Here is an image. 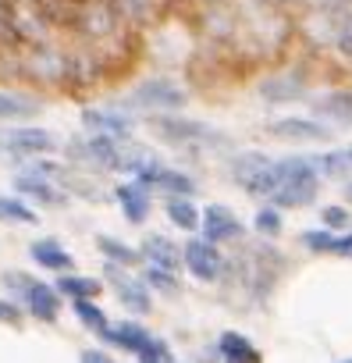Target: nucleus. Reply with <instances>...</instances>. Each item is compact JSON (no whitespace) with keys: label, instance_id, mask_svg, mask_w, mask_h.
<instances>
[{"label":"nucleus","instance_id":"20","mask_svg":"<svg viewBox=\"0 0 352 363\" xmlns=\"http://www.w3.org/2000/svg\"><path fill=\"white\" fill-rule=\"evenodd\" d=\"M29 257H33L40 267H47V271H61V274L75 271V257H72L57 239H36V242L29 246Z\"/></svg>","mask_w":352,"mask_h":363},{"label":"nucleus","instance_id":"33","mask_svg":"<svg viewBox=\"0 0 352 363\" xmlns=\"http://www.w3.org/2000/svg\"><path fill=\"white\" fill-rule=\"evenodd\" d=\"M0 47H18V33H15V0H0Z\"/></svg>","mask_w":352,"mask_h":363},{"label":"nucleus","instance_id":"7","mask_svg":"<svg viewBox=\"0 0 352 363\" xmlns=\"http://www.w3.org/2000/svg\"><path fill=\"white\" fill-rule=\"evenodd\" d=\"M57 150V139L50 128H33V125H11L0 132V153L8 157H47Z\"/></svg>","mask_w":352,"mask_h":363},{"label":"nucleus","instance_id":"26","mask_svg":"<svg viewBox=\"0 0 352 363\" xmlns=\"http://www.w3.org/2000/svg\"><path fill=\"white\" fill-rule=\"evenodd\" d=\"M57 292L68 296L72 303H75V299H96V296L103 292V281H100V278H82V274L68 271V274L57 278Z\"/></svg>","mask_w":352,"mask_h":363},{"label":"nucleus","instance_id":"11","mask_svg":"<svg viewBox=\"0 0 352 363\" xmlns=\"http://www.w3.org/2000/svg\"><path fill=\"white\" fill-rule=\"evenodd\" d=\"M200 232H203L207 242H235V239L246 235L242 221H239L235 211L225 207V203H210V207L203 211V225H200Z\"/></svg>","mask_w":352,"mask_h":363},{"label":"nucleus","instance_id":"25","mask_svg":"<svg viewBox=\"0 0 352 363\" xmlns=\"http://www.w3.org/2000/svg\"><path fill=\"white\" fill-rule=\"evenodd\" d=\"M164 211H167L171 225H178L182 232H200V225H203V214L196 211L193 196H167Z\"/></svg>","mask_w":352,"mask_h":363},{"label":"nucleus","instance_id":"18","mask_svg":"<svg viewBox=\"0 0 352 363\" xmlns=\"http://www.w3.org/2000/svg\"><path fill=\"white\" fill-rule=\"evenodd\" d=\"M142 257H146V264L178 271V264H186V246L171 242L167 235H146L142 239Z\"/></svg>","mask_w":352,"mask_h":363},{"label":"nucleus","instance_id":"36","mask_svg":"<svg viewBox=\"0 0 352 363\" xmlns=\"http://www.w3.org/2000/svg\"><path fill=\"white\" fill-rule=\"evenodd\" d=\"M348 221H352V218H348V211H345V207H324V211H320V225H324V228H331V232L348 228Z\"/></svg>","mask_w":352,"mask_h":363},{"label":"nucleus","instance_id":"21","mask_svg":"<svg viewBox=\"0 0 352 363\" xmlns=\"http://www.w3.org/2000/svg\"><path fill=\"white\" fill-rule=\"evenodd\" d=\"M324 18H327V43L341 57L352 61V8H345V11H324Z\"/></svg>","mask_w":352,"mask_h":363},{"label":"nucleus","instance_id":"16","mask_svg":"<svg viewBox=\"0 0 352 363\" xmlns=\"http://www.w3.org/2000/svg\"><path fill=\"white\" fill-rule=\"evenodd\" d=\"M114 200L121 203V211H125V218H128L132 225H142V221L149 218V207H153L149 186H142L139 178H135V182H121V186L114 189Z\"/></svg>","mask_w":352,"mask_h":363},{"label":"nucleus","instance_id":"1","mask_svg":"<svg viewBox=\"0 0 352 363\" xmlns=\"http://www.w3.org/2000/svg\"><path fill=\"white\" fill-rule=\"evenodd\" d=\"M281 271H285V257L274 246H267V242L242 246L228 260L221 285H225V296L232 299V306H235V299H239V306H256L274 292Z\"/></svg>","mask_w":352,"mask_h":363},{"label":"nucleus","instance_id":"12","mask_svg":"<svg viewBox=\"0 0 352 363\" xmlns=\"http://www.w3.org/2000/svg\"><path fill=\"white\" fill-rule=\"evenodd\" d=\"M82 128L89 135L125 139V135H132V118L125 111H110V107H86L82 111Z\"/></svg>","mask_w":352,"mask_h":363},{"label":"nucleus","instance_id":"9","mask_svg":"<svg viewBox=\"0 0 352 363\" xmlns=\"http://www.w3.org/2000/svg\"><path fill=\"white\" fill-rule=\"evenodd\" d=\"M186 267H189V274H193V278H200V281H221V278H225L228 260L221 257L217 242L193 239V242H186Z\"/></svg>","mask_w":352,"mask_h":363},{"label":"nucleus","instance_id":"17","mask_svg":"<svg viewBox=\"0 0 352 363\" xmlns=\"http://www.w3.org/2000/svg\"><path fill=\"white\" fill-rule=\"evenodd\" d=\"M271 167V157L267 153H256V150H249V153H235L232 157V178L239 182V186L253 196V189H256V182L263 178V171Z\"/></svg>","mask_w":352,"mask_h":363},{"label":"nucleus","instance_id":"38","mask_svg":"<svg viewBox=\"0 0 352 363\" xmlns=\"http://www.w3.org/2000/svg\"><path fill=\"white\" fill-rule=\"evenodd\" d=\"M0 324L18 328V324H22V306H18V303H11V299H0Z\"/></svg>","mask_w":352,"mask_h":363},{"label":"nucleus","instance_id":"24","mask_svg":"<svg viewBox=\"0 0 352 363\" xmlns=\"http://www.w3.org/2000/svg\"><path fill=\"white\" fill-rule=\"evenodd\" d=\"M320 178H338V182H352V146H338L327 150L320 157H313Z\"/></svg>","mask_w":352,"mask_h":363},{"label":"nucleus","instance_id":"2","mask_svg":"<svg viewBox=\"0 0 352 363\" xmlns=\"http://www.w3.org/2000/svg\"><path fill=\"white\" fill-rule=\"evenodd\" d=\"M18 72L43 86H68L72 54H64L50 43H25V47H18Z\"/></svg>","mask_w":352,"mask_h":363},{"label":"nucleus","instance_id":"13","mask_svg":"<svg viewBox=\"0 0 352 363\" xmlns=\"http://www.w3.org/2000/svg\"><path fill=\"white\" fill-rule=\"evenodd\" d=\"M15 189H18L22 196L43 203V207H61V203L68 200V193L54 186L50 174H43V171H36V167H29V171H22V174L15 178Z\"/></svg>","mask_w":352,"mask_h":363},{"label":"nucleus","instance_id":"30","mask_svg":"<svg viewBox=\"0 0 352 363\" xmlns=\"http://www.w3.org/2000/svg\"><path fill=\"white\" fill-rule=\"evenodd\" d=\"M72 306H75V317H79V320H82V324H86L89 331H96V335H103V331L110 328V320H107V313H103V310H100V306H96L93 299H75Z\"/></svg>","mask_w":352,"mask_h":363},{"label":"nucleus","instance_id":"42","mask_svg":"<svg viewBox=\"0 0 352 363\" xmlns=\"http://www.w3.org/2000/svg\"><path fill=\"white\" fill-rule=\"evenodd\" d=\"M281 8H299V4H313V0H278Z\"/></svg>","mask_w":352,"mask_h":363},{"label":"nucleus","instance_id":"40","mask_svg":"<svg viewBox=\"0 0 352 363\" xmlns=\"http://www.w3.org/2000/svg\"><path fill=\"white\" fill-rule=\"evenodd\" d=\"M79 363H114L107 352H100V349H86L82 356H79Z\"/></svg>","mask_w":352,"mask_h":363},{"label":"nucleus","instance_id":"45","mask_svg":"<svg viewBox=\"0 0 352 363\" xmlns=\"http://www.w3.org/2000/svg\"><path fill=\"white\" fill-rule=\"evenodd\" d=\"M341 363H352V359H341Z\"/></svg>","mask_w":352,"mask_h":363},{"label":"nucleus","instance_id":"3","mask_svg":"<svg viewBox=\"0 0 352 363\" xmlns=\"http://www.w3.org/2000/svg\"><path fill=\"white\" fill-rule=\"evenodd\" d=\"M4 289H8L11 296H18L36 320L54 324V320L61 317V292H57V285L50 289L47 281H40V278H33V274H25V271H8V274H4Z\"/></svg>","mask_w":352,"mask_h":363},{"label":"nucleus","instance_id":"22","mask_svg":"<svg viewBox=\"0 0 352 363\" xmlns=\"http://www.w3.org/2000/svg\"><path fill=\"white\" fill-rule=\"evenodd\" d=\"M217 349H221V359L225 363H263L260 349L246 335H239V331H225L221 342H217Z\"/></svg>","mask_w":352,"mask_h":363},{"label":"nucleus","instance_id":"14","mask_svg":"<svg viewBox=\"0 0 352 363\" xmlns=\"http://www.w3.org/2000/svg\"><path fill=\"white\" fill-rule=\"evenodd\" d=\"M139 182H142V186H149V189H167L171 196H193V193H196V182H193L186 171L167 167L164 160H160V164H153L149 171H142V174H139Z\"/></svg>","mask_w":352,"mask_h":363},{"label":"nucleus","instance_id":"15","mask_svg":"<svg viewBox=\"0 0 352 363\" xmlns=\"http://www.w3.org/2000/svg\"><path fill=\"white\" fill-rule=\"evenodd\" d=\"M256 93L267 100V104H292L306 93V75L302 72H281V75H267Z\"/></svg>","mask_w":352,"mask_h":363},{"label":"nucleus","instance_id":"27","mask_svg":"<svg viewBox=\"0 0 352 363\" xmlns=\"http://www.w3.org/2000/svg\"><path fill=\"white\" fill-rule=\"evenodd\" d=\"M96 250H100L110 264H121V267H135L139 260H146L142 250H135V246H128V242H121V239H114V235H96Z\"/></svg>","mask_w":352,"mask_h":363},{"label":"nucleus","instance_id":"37","mask_svg":"<svg viewBox=\"0 0 352 363\" xmlns=\"http://www.w3.org/2000/svg\"><path fill=\"white\" fill-rule=\"evenodd\" d=\"M139 359L142 363H171L174 356H171V349H167V342H160V338H153L142 352H139Z\"/></svg>","mask_w":352,"mask_h":363},{"label":"nucleus","instance_id":"19","mask_svg":"<svg viewBox=\"0 0 352 363\" xmlns=\"http://www.w3.org/2000/svg\"><path fill=\"white\" fill-rule=\"evenodd\" d=\"M103 342H110V345H118V349H125V352H142L149 342H153V335L139 324V320H121V324H110L103 335H100Z\"/></svg>","mask_w":352,"mask_h":363},{"label":"nucleus","instance_id":"4","mask_svg":"<svg viewBox=\"0 0 352 363\" xmlns=\"http://www.w3.org/2000/svg\"><path fill=\"white\" fill-rule=\"evenodd\" d=\"M149 125L153 132L171 143V146H193V150H203V146H228V135L203 125V121H193V118H178V114H149Z\"/></svg>","mask_w":352,"mask_h":363},{"label":"nucleus","instance_id":"5","mask_svg":"<svg viewBox=\"0 0 352 363\" xmlns=\"http://www.w3.org/2000/svg\"><path fill=\"white\" fill-rule=\"evenodd\" d=\"M186 104H189L186 86H178L174 79H164V75L142 79V82L128 93V100H125V107L146 111V114H178Z\"/></svg>","mask_w":352,"mask_h":363},{"label":"nucleus","instance_id":"8","mask_svg":"<svg viewBox=\"0 0 352 363\" xmlns=\"http://www.w3.org/2000/svg\"><path fill=\"white\" fill-rule=\"evenodd\" d=\"M107 285L114 289V296L121 299L125 310L132 313H149L153 310V296H149V285L135 274H128L121 264H110L107 260Z\"/></svg>","mask_w":352,"mask_h":363},{"label":"nucleus","instance_id":"44","mask_svg":"<svg viewBox=\"0 0 352 363\" xmlns=\"http://www.w3.org/2000/svg\"><path fill=\"white\" fill-rule=\"evenodd\" d=\"M203 4H207V8H214V4H225V0H203Z\"/></svg>","mask_w":352,"mask_h":363},{"label":"nucleus","instance_id":"32","mask_svg":"<svg viewBox=\"0 0 352 363\" xmlns=\"http://www.w3.org/2000/svg\"><path fill=\"white\" fill-rule=\"evenodd\" d=\"M253 228L263 239H278L281 235V207H260L256 218H253Z\"/></svg>","mask_w":352,"mask_h":363},{"label":"nucleus","instance_id":"39","mask_svg":"<svg viewBox=\"0 0 352 363\" xmlns=\"http://www.w3.org/2000/svg\"><path fill=\"white\" fill-rule=\"evenodd\" d=\"M313 4L320 11H345V8H352V0H313Z\"/></svg>","mask_w":352,"mask_h":363},{"label":"nucleus","instance_id":"6","mask_svg":"<svg viewBox=\"0 0 352 363\" xmlns=\"http://www.w3.org/2000/svg\"><path fill=\"white\" fill-rule=\"evenodd\" d=\"M317 189H320V171H317L313 157H292V171L278 186V193L271 196V203L281 211H299L317 200Z\"/></svg>","mask_w":352,"mask_h":363},{"label":"nucleus","instance_id":"29","mask_svg":"<svg viewBox=\"0 0 352 363\" xmlns=\"http://www.w3.org/2000/svg\"><path fill=\"white\" fill-rule=\"evenodd\" d=\"M121 8V18L135 22V26H146L160 15V0H118Z\"/></svg>","mask_w":352,"mask_h":363},{"label":"nucleus","instance_id":"35","mask_svg":"<svg viewBox=\"0 0 352 363\" xmlns=\"http://www.w3.org/2000/svg\"><path fill=\"white\" fill-rule=\"evenodd\" d=\"M299 242L310 250V253H334V235H331V228H313V232H302L299 235Z\"/></svg>","mask_w":352,"mask_h":363},{"label":"nucleus","instance_id":"31","mask_svg":"<svg viewBox=\"0 0 352 363\" xmlns=\"http://www.w3.org/2000/svg\"><path fill=\"white\" fill-rule=\"evenodd\" d=\"M0 221L33 225V221H40V218H36V211H33L29 203H22V200H15V196H0Z\"/></svg>","mask_w":352,"mask_h":363},{"label":"nucleus","instance_id":"41","mask_svg":"<svg viewBox=\"0 0 352 363\" xmlns=\"http://www.w3.org/2000/svg\"><path fill=\"white\" fill-rule=\"evenodd\" d=\"M334 257H352V232L341 235V239L334 242Z\"/></svg>","mask_w":352,"mask_h":363},{"label":"nucleus","instance_id":"43","mask_svg":"<svg viewBox=\"0 0 352 363\" xmlns=\"http://www.w3.org/2000/svg\"><path fill=\"white\" fill-rule=\"evenodd\" d=\"M345 200L352 203V182H348V186H345Z\"/></svg>","mask_w":352,"mask_h":363},{"label":"nucleus","instance_id":"23","mask_svg":"<svg viewBox=\"0 0 352 363\" xmlns=\"http://www.w3.org/2000/svg\"><path fill=\"white\" fill-rule=\"evenodd\" d=\"M313 111L334 125H352V89H334V93H324Z\"/></svg>","mask_w":352,"mask_h":363},{"label":"nucleus","instance_id":"46","mask_svg":"<svg viewBox=\"0 0 352 363\" xmlns=\"http://www.w3.org/2000/svg\"><path fill=\"white\" fill-rule=\"evenodd\" d=\"M36 4H43V0H36Z\"/></svg>","mask_w":352,"mask_h":363},{"label":"nucleus","instance_id":"10","mask_svg":"<svg viewBox=\"0 0 352 363\" xmlns=\"http://www.w3.org/2000/svg\"><path fill=\"white\" fill-rule=\"evenodd\" d=\"M271 135L281 143H327L334 132L317 118H278L271 121Z\"/></svg>","mask_w":352,"mask_h":363},{"label":"nucleus","instance_id":"34","mask_svg":"<svg viewBox=\"0 0 352 363\" xmlns=\"http://www.w3.org/2000/svg\"><path fill=\"white\" fill-rule=\"evenodd\" d=\"M142 281H146V285H153V289H160V292H178V278H174V271L157 267V264H146Z\"/></svg>","mask_w":352,"mask_h":363},{"label":"nucleus","instance_id":"47","mask_svg":"<svg viewBox=\"0 0 352 363\" xmlns=\"http://www.w3.org/2000/svg\"><path fill=\"white\" fill-rule=\"evenodd\" d=\"M171 363H174V359H171Z\"/></svg>","mask_w":352,"mask_h":363},{"label":"nucleus","instance_id":"28","mask_svg":"<svg viewBox=\"0 0 352 363\" xmlns=\"http://www.w3.org/2000/svg\"><path fill=\"white\" fill-rule=\"evenodd\" d=\"M40 111V104L33 96H22V93H4L0 89V121H25Z\"/></svg>","mask_w":352,"mask_h":363}]
</instances>
